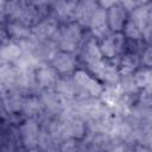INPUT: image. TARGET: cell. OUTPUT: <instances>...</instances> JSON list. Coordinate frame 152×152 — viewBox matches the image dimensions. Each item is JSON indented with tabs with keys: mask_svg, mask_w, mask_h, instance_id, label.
<instances>
[{
	"mask_svg": "<svg viewBox=\"0 0 152 152\" xmlns=\"http://www.w3.org/2000/svg\"><path fill=\"white\" fill-rule=\"evenodd\" d=\"M52 40L57 43L59 50L74 52L77 50L82 42V28L77 21H70L62 27H58L57 32L52 37Z\"/></svg>",
	"mask_w": 152,
	"mask_h": 152,
	"instance_id": "cell-1",
	"label": "cell"
},
{
	"mask_svg": "<svg viewBox=\"0 0 152 152\" xmlns=\"http://www.w3.org/2000/svg\"><path fill=\"white\" fill-rule=\"evenodd\" d=\"M148 17V5H140L129 12L124 31L128 39H141L142 27Z\"/></svg>",
	"mask_w": 152,
	"mask_h": 152,
	"instance_id": "cell-2",
	"label": "cell"
},
{
	"mask_svg": "<svg viewBox=\"0 0 152 152\" xmlns=\"http://www.w3.org/2000/svg\"><path fill=\"white\" fill-rule=\"evenodd\" d=\"M89 69V71L96 76L99 80L106 82L107 84H118L120 81V71L118 65H115L114 63L109 62V61H99L94 64H90L87 66Z\"/></svg>",
	"mask_w": 152,
	"mask_h": 152,
	"instance_id": "cell-3",
	"label": "cell"
},
{
	"mask_svg": "<svg viewBox=\"0 0 152 152\" xmlns=\"http://www.w3.org/2000/svg\"><path fill=\"white\" fill-rule=\"evenodd\" d=\"M126 36L121 32H113L112 34H108L104 39H102L100 49L103 57H106L107 59H112L120 56L124 52Z\"/></svg>",
	"mask_w": 152,
	"mask_h": 152,
	"instance_id": "cell-4",
	"label": "cell"
},
{
	"mask_svg": "<svg viewBox=\"0 0 152 152\" xmlns=\"http://www.w3.org/2000/svg\"><path fill=\"white\" fill-rule=\"evenodd\" d=\"M39 122L36 118H27L19 127V135L21 138L23 145L27 150L38 148V137H39Z\"/></svg>",
	"mask_w": 152,
	"mask_h": 152,
	"instance_id": "cell-5",
	"label": "cell"
},
{
	"mask_svg": "<svg viewBox=\"0 0 152 152\" xmlns=\"http://www.w3.org/2000/svg\"><path fill=\"white\" fill-rule=\"evenodd\" d=\"M72 78L75 80L77 86L82 89V91H84L87 95H90L94 97H100V95L103 90V87L95 77H93V75H90L89 72H87L82 69H78V70L74 71Z\"/></svg>",
	"mask_w": 152,
	"mask_h": 152,
	"instance_id": "cell-6",
	"label": "cell"
},
{
	"mask_svg": "<svg viewBox=\"0 0 152 152\" xmlns=\"http://www.w3.org/2000/svg\"><path fill=\"white\" fill-rule=\"evenodd\" d=\"M90 32L94 38L104 39L109 34V23H108V13L103 7H99L95 14L93 15L90 24Z\"/></svg>",
	"mask_w": 152,
	"mask_h": 152,
	"instance_id": "cell-7",
	"label": "cell"
},
{
	"mask_svg": "<svg viewBox=\"0 0 152 152\" xmlns=\"http://www.w3.org/2000/svg\"><path fill=\"white\" fill-rule=\"evenodd\" d=\"M58 27V19L55 15H45L32 26V34L39 39H52Z\"/></svg>",
	"mask_w": 152,
	"mask_h": 152,
	"instance_id": "cell-8",
	"label": "cell"
},
{
	"mask_svg": "<svg viewBox=\"0 0 152 152\" xmlns=\"http://www.w3.org/2000/svg\"><path fill=\"white\" fill-rule=\"evenodd\" d=\"M99 7L96 0H78L74 13V21H77L81 26H89L90 20Z\"/></svg>",
	"mask_w": 152,
	"mask_h": 152,
	"instance_id": "cell-9",
	"label": "cell"
},
{
	"mask_svg": "<svg viewBox=\"0 0 152 152\" xmlns=\"http://www.w3.org/2000/svg\"><path fill=\"white\" fill-rule=\"evenodd\" d=\"M50 62L51 65L57 70V72L62 75H68L70 72H74L76 69V58L74 56V52L59 50L53 55Z\"/></svg>",
	"mask_w": 152,
	"mask_h": 152,
	"instance_id": "cell-10",
	"label": "cell"
},
{
	"mask_svg": "<svg viewBox=\"0 0 152 152\" xmlns=\"http://www.w3.org/2000/svg\"><path fill=\"white\" fill-rule=\"evenodd\" d=\"M34 75H36V81H37L39 89L55 88V84L58 80L57 70L52 65L50 66L46 63H40L36 68Z\"/></svg>",
	"mask_w": 152,
	"mask_h": 152,
	"instance_id": "cell-11",
	"label": "cell"
},
{
	"mask_svg": "<svg viewBox=\"0 0 152 152\" xmlns=\"http://www.w3.org/2000/svg\"><path fill=\"white\" fill-rule=\"evenodd\" d=\"M63 122V131H64V137L65 139L72 138V139H83L87 133V124L83 119L78 116H69L64 120Z\"/></svg>",
	"mask_w": 152,
	"mask_h": 152,
	"instance_id": "cell-12",
	"label": "cell"
},
{
	"mask_svg": "<svg viewBox=\"0 0 152 152\" xmlns=\"http://www.w3.org/2000/svg\"><path fill=\"white\" fill-rule=\"evenodd\" d=\"M108 23L109 28L113 32H121L125 27V24L128 18V11L120 4H115L108 8Z\"/></svg>",
	"mask_w": 152,
	"mask_h": 152,
	"instance_id": "cell-13",
	"label": "cell"
},
{
	"mask_svg": "<svg viewBox=\"0 0 152 152\" xmlns=\"http://www.w3.org/2000/svg\"><path fill=\"white\" fill-rule=\"evenodd\" d=\"M80 57L87 64V66L102 59L103 55L101 52L100 45L97 44V42H96V39L94 37L88 38L82 44L81 50H80Z\"/></svg>",
	"mask_w": 152,
	"mask_h": 152,
	"instance_id": "cell-14",
	"label": "cell"
},
{
	"mask_svg": "<svg viewBox=\"0 0 152 152\" xmlns=\"http://www.w3.org/2000/svg\"><path fill=\"white\" fill-rule=\"evenodd\" d=\"M77 4L78 0H53L52 1L53 15L58 20L70 19L74 21V13Z\"/></svg>",
	"mask_w": 152,
	"mask_h": 152,
	"instance_id": "cell-15",
	"label": "cell"
},
{
	"mask_svg": "<svg viewBox=\"0 0 152 152\" xmlns=\"http://www.w3.org/2000/svg\"><path fill=\"white\" fill-rule=\"evenodd\" d=\"M124 96L125 95L122 94V91L118 84H108L107 87L103 88V90L100 95V99L103 103H106L109 108H112V110H114L120 104Z\"/></svg>",
	"mask_w": 152,
	"mask_h": 152,
	"instance_id": "cell-16",
	"label": "cell"
},
{
	"mask_svg": "<svg viewBox=\"0 0 152 152\" xmlns=\"http://www.w3.org/2000/svg\"><path fill=\"white\" fill-rule=\"evenodd\" d=\"M6 32L8 34V38L11 37L12 39H15L17 42H19V40L30 38L32 36V27L21 21L11 20L7 23Z\"/></svg>",
	"mask_w": 152,
	"mask_h": 152,
	"instance_id": "cell-17",
	"label": "cell"
},
{
	"mask_svg": "<svg viewBox=\"0 0 152 152\" xmlns=\"http://www.w3.org/2000/svg\"><path fill=\"white\" fill-rule=\"evenodd\" d=\"M140 61L141 58L139 57V55L137 52H129V51H126L119 59L118 62V68H119V71L121 75H129V74H133L139 64H140Z\"/></svg>",
	"mask_w": 152,
	"mask_h": 152,
	"instance_id": "cell-18",
	"label": "cell"
},
{
	"mask_svg": "<svg viewBox=\"0 0 152 152\" xmlns=\"http://www.w3.org/2000/svg\"><path fill=\"white\" fill-rule=\"evenodd\" d=\"M23 55V49L18 42H8L7 44H2L0 57L1 63H14Z\"/></svg>",
	"mask_w": 152,
	"mask_h": 152,
	"instance_id": "cell-19",
	"label": "cell"
},
{
	"mask_svg": "<svg viewBox=\"0 0 152 152\" xmlns=\"http://www.w3.org/2000/svg\"><path fill=\"white\" fill-rule=\"evenodd\" d=\"M133 75L139 89H142L145 93H152V68L146 66L139 69Z\"/></svg>",
	"mask_w": 152,
	"mask_h": 152,
	"instance_id": "cell-20",
	"label": "cell"
},
{
	"mask_svg": "<svg viewBox=\"0 0 152 152\" xmlns=\"http://www.w3.org/2000/svg\"><path fill=\"white\" fill-rule=\"evenodd\" d=\"M42 110H43V104H42L39 97H37V96L25 97L21 112L27 118H34V116L39 115V114H42Z\"/></svg>",
	"mask_w": 152,
	"mask_h": 152,
	"instance_id": "cell-21",
	"label": "cell"
},
{
	"mask_svg": "<svg viewBox=\"0 0 152 152\" xmlns=\"http://www.w3.org/2000/svg\"><path fill=\"white\" fill-rule=\"evenodd\" d=\"M118 86L120 87L122 94L124 95H127V96H134L139 91V87H138V84L135 82V78H134V75L133 74L121 75Z\"/></svg>",
	"mask_w": 152,
	"mask_h": 152,
	"instance_id": "cell-22",
	"label": "cell"
},
{
	"mask_svg": "<svg viewBox=\"0 0 152 152\" xmlns=\"http://www.w3.org/2000/svg\"><path fill=\"white\" fill-rule=\"evenodd\" d=\"M141 39L147 44H152V19L150 17H147V20L144 24Z\"/></svg>",
	"mask_w": 152,
	"mask_h": 152,
	"instance_id": "cell-23",
	"label": "cell"
},
{
	"mask_svg": "<svg viewBox=\"0 0 152 152\" xmlns=\"http://www.w3.org/2000/svg\"><path fill=\"white\" fill-rule=\"evenodd\" d=\"M141 63H142L145 66L152 68V44L148 45V46L144 50V52H142V55H141Z\"/></svg>",
	"mask_w": 152,
	"mask_h": 152,
	"instance_id": "cell-24",
	"label": "cell"
},
{
	"mask_svg": "<svg viewBox=\"0 0 152 152\" xmlns=\"http://www.w3.org/2000/svg\"><path fill=\"white\" fill-rule=\"evenodd\" d=\"M119 2H120L128 12H131V11H133L134 8H137L138 6H140L139 2H138V0H119Z\"/></svg>",
	"mask_w": 152,
	"mask_h": 152,
	"instance_id": "cell-25",
	"label": "cell"
},
{
	"mask_svg": "<svg viewBox=\"0 0 152 152\" xmlns=\"http://www.w3.org/2000/svg\"><path fill=\"white\" fill-rule=\"evenodd\" d=\"M33 4L38 10H45L49 4H52V0H33Z\"/></svg>",
	"mask_w": 152,
	"mask_h": 152,
	"instance_id": "cell-26",
	"label": "cell"
},
{
	"mask_svg": "<svg viewBox=\"0 0 152 152\" xmlns=\"http://www.w3.org/2000/svg\"><path fill=\"white\" fill-rule=\"evenodd\" d=\"M96 1L99 2L100 7H103V8H106V10L119 2V0H96Z\"/></svg>",
	"mask_w": 152,
	"mask_h": 152,
	"instance_id": "cell-27",
	"label": "cell"
},
{
	"mask_svg": "<svg viewBox=\"0 0 152 152\" xmlns=\"http://www.w3.org/2000/svg\"><path fill=\"white\" fill-rule=\"evenodd\" d=\"M139 5H148L151 2V0H138Z\"/></svg>",
	"mask_w": 152,
	"mask_h": 152,
	"instance_id": "cell-28",
	"label": "cell"
},
{
	"mask_svg": "<svg viewBox=\"0 0 152 152\" xmlns=\"http://www.w3.org/2000/svg\"><path fill=\"white\" fill-rule=\"evenodd\" d=\"M52 1H53V0H52Z\"/></svg>",
	"mask_w": 152,
	"mask_h": 152,
	"instance_id": "cell-29",
	"label": "cell"
}]
</instances>
